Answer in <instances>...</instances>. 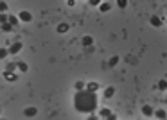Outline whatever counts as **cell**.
Segmentation results:
<instances>
[{
  "instance_id": "6da1fadb",
  "label": "cell",
  "mask_w": 167,
  "mask_h": 120,
  "mask_svg": "<svg viewBox=\"0 0 167 120\" xmlns=\"http://www.w3.org/2000/svg\"><path fill=\"white\" fill-rule=\"evenodd\" d=\"M74 108L81 113H92L97 110V95L90 90H79L74 97Z\"/></svg>"
},
{
  "instance_id": "7a4b0ae2",
  "label": "cell",
  "mask_w": 167,
  "mask_h": 120,
  "mask_svg": "<svg viewBox=\"0 0 167 120\" xmlns=\"http://www.w3.org/2000/svg\"><path fill=\"white\" fill-rule=\"evenodd\" d=\"M99 118H110V120H115V118H117V115H113V113H111V110H108V108H102L101 113H99Z\"/></svg>"
},
{
  "instance_id": "3957f363",
  "label": "cell",
  "mask_w": 167,
  "mask_h": 120,
  "mask_svg": "<svg viewBox=\"0 0 167 120\" xmlns=\"http://www.w3.org/2000/svg\"><path fill=\"white\" fill-rule=\"evenodd\" d=\"M18 20L20 22H31V20H33V15H31L29 11H20V13H18Z\"/></svg>"
},
{
  "instance_id": "277c9868",
  "label": "cell",
  "mask_w": 167,
  "mask_h": 120,
  "mask_svg": "<svg viewBox=\"0 0 167 120\" xmlns=\"http://www.w3.org/2000/svg\"><path fill=\"white\" fill-rule=\"evenodd\" d=\"M20 50H22V41H15L13 45L7 49V52H9V54H18Z\"/></svg>"
},
{
  "instance_id": "5b68a950",
  "label": "cell",
  "mask_w": 167,
  "mask_h": 120,
  "mask_svg": "<svg viewBox=\"0 0 167 120\" xmlns=\"http://www.w3.org/2000/svg\"><path fill=\"white\" fill-rule=\"evenodd\" d=\"M85 88H86V90H90V92H97V90H99V83H95V81H92V83H85Z\"/></svg>"
},
{
  "instance_id": "8992f818",
  "label": "cell",
  "mask_w": 167,
  "mask_h": 120,
  "mask_svg": "<svg viewBox=\"0 0 167 120\" xmlns=\"http://www.w3.org/2000/svg\"><path fill=\"white\" fill-rule=\"evenodd\" d=\"M36 113H38V110H36V108H33V106H31V108H25V111H24V115L25 117H36Z\"/></svg>"
},
{
  "instance_id": "52a82bcc",
  "label": "cell",
  "mask_w": 167,
  "mask_h": 120,
  "mask_svg": "<svg viewBox=\"0 0 167 120\" xmlns=\"http://www.w3.org/2000/svg\"><path fill=\"white\" fill-rule=\"evenodd\" d=\"M113 95H115V88H113V86H108V88H104V97H106V99H111Z\"/></svg>"
},
{
  "instance_id": "ba28073f",
  "label": "cell",
  "mask_w": 167,
  "mask_h": 120,
  "mask_svg": "<svg viewBox=\"0 0 167 120\" xmlns=\"http://www.w3.org/2000/svg\"><path fill=\"white\" fill-rule=\"evenodd\" d=\"M149 24H151L153 27H162V20H160L158 16H151V18H149Z\"/></svg>"
},
{
  "instance_id": "9c48e42d",
  "label": "cell",
  "mask_w": 167,
  "mask_h": 120,
  "mask_svg": "<svg viewBox=\"0 0 167 120\" xmlns=\"http://www.w3.org/2000/svg\"><path fill=\"white\" fill-rule=\"evenodd\" d=\"M153 111H154V110H153L151 106H148V104L142 108V115H144V117H153Z\"/></svg>"
},
{
  "instance_id": "30bf717a",
  "label": "cell",
  "mask_w": 167,
  "mask_h": 120,
  "mask_svg": "<svg viewBox=\"0 0 167 120\" xmlns=\"http://www.w3.org/2000/svg\"><path fill=\"white\" fill-rule=\"evenodd\" d=\"M0 29H2V32H11L15 27L9 24V22H4V24H0Z\"/></svg>"
},
{
  "instance_id": "8fae6325",
  "label": "cell",
  "mask_w": 167,
  "mask_h": 120,
  "mask_svg": "<svg viewBox=\"0 0 167 120\" xmlns=\"http://www.w3.org/2000/svg\"><path fill=\"white\" fill-rule=\"evenodd\" d=\"M97 7L101 9V13H108V11L111 9V4H108V2H101Z\"/></svg>"
},
{
  "instance_id": "7c38bea8",
  "label": "cell",
  "mask_w": 167,
  "mask_h": 120,
  "mask_svg": "<svg viewBox=\"0 0 167 120\" xmlns=\"http://www.w3.org/2000/svg\"><path fill=\"white\" fill-rule=\"evenodd\" d=\"M4 77H6V81H16L18 75L13 74V72H4Z\"/></svg>"
},
{
  "instance_id": "4fadbf2b",
  "label": "cell",
  "mask_w": 167,
  "mask_h": 120,
  "mask_svg": "<svg viewBox=\"0 0 167 120\" xmlns=\"http://www.w3.org/2000/svg\"><path fill=\"white\" fill-rule=\"evenodd\" d=\"M153 115H154L156 118H160V120H162V118H167V113H165L164 110H156V111H153Z\"/></svg>"
},
{
  "instance_id": "5bb4252c",
  "label": "cell",
  "mask_w": 167,
  "mask_h": 120,
  "mask_svg": "<svg viewBox=\"0 0 167 120\" xmlns=\"http://www.w3.org/2000/svg\"><path fill=\"white\" fill-rule=\"evenodd\" d=\"M119 59H120L119 56H113V58H111V59L108 61V67H111V68H113V67H117V63H119Z\"/></svg>"
},
{
  "instance_id": "9a60e30c",
  "label": "cell",
  "mask_w": 167,
  "mask_h": 120,
  "mask_svg": "<svg viewBox=\"0 0 167 120\" xmlns=\"http://www.w3.org/2000/svg\"><path fill=\"white\" fill-rule=\"evenodd\" d=\"M16 68H18L20 72H27V65H25L24 61H18V63H16Z\"/></svg>"
},
{
  "instance_id": "2e32d148",
  "label": "cell",
  "mask_w": 167,
  "mask_h": 120,
  "mask_svg": "<svg viewBox=\"0 0 167 120\" xmlns=\"http://www.w3.org/2000/svg\"><path fill=\"white\" fill-rule=\"evenodd\" d=\"M92 43H93V38L92 36H85V38H83V45H85V47L92 45Z\"/></svg>"
},
{
  "instance_id": "e0dca14e",
  "label": "cell",
  "mask_w": 167,
  "mask_h": 120,
  "mask_svg": "<svg viewBox=\"0 0 167 120\" xmlns=\"http://www.w3.org/2000/svg\"><path fill=\"white\" fill-rule=\"evenodd\" d=\"M70 27L67 25V24H61V25H58V32H59V34H63V32H67Z\"/></svg>"
},
{
  "instance_id": "ac0fdd59",
  "label": "cell",
  "mask_w": 167,
  "mask_h": 120,
  "mask_svg": "<svg viewBox=\"0 0 167 120\" xmlns=\"http://www.w3.org/2000/svg\"><path fill=\"white\" fill-rule=\"evenodd\" d=\"M74 88H76V92H79V90H85V83H83V81H76Z\"/></svg>"
},
{
  "instance_id": "d6986e66",
  "label": "cell",
  "mask_w": 167,
  "mask_h": 120,
  "mask_svg": "<svg viewBox=\"0 0 167 120\" xmlns=\"http://www.w3.org/2000/svg\"><path fill=\"white\" fill-rule=\"evenodd\" d=\"M7 22L15 27V25H18V16H7Z\"/></svg>"
},
{
  "instance_id": "ffe728a7",
  "label": "cell",
  "mask_w": 167,
  "mask_h": 120,
  "mask_svg": "<svg viewBox=\"0 0 167 120\" xmlns=\"http://www.w3.org/2000/svg\"><path fill=\"white\" fill-rule=\"evenodd\" d=\"M158 90H167V81L165 79H162V81H158Z\"/></svg>"
},
{
  "instance_id": "44dd1931",
  "label": "cell",
  "mask_w": 167,
  "mask_h": 120,
  "mask_svg": "<svg viewBox=\"0 0 167 120\" xmlns=\"http://www.w3.org/2000/svg\"><path fill=\"white\" fill-rule=\"evenodd\" d=\"M15 70H16V65H15V63H9V65H7V68H6L4 72H15Z\"/></svg>"
},
{
  "instance_id": "7402d4cb",
  "label": "cell",
  "mask_w": 167,
  "mask_h": 120,
  "mask_svg": "<svg viewBox=\"0 0 167 120\" xmlns=\"http://www.w3.org/2000/svg\"><path fill=\"white\" fill-rule=\"evenodd\" d=\"M101 2H102V0H88V4H90L92 7H97V6H99Z\"/></svg>"
},
{
  "instance_id": "603a6c76",
  "label": "cell",
  "mask_w": 167,
  "mask_h": 120,
  "mask_svg": "<svg viewBox=\"0 0 167 120\" xmlns=\"http://www.w3.org/2000/svg\"><path fill=\"white\" fill-rule=\"evenodd\" d=\"M6 56H9V52H7V49H0V59H4Z\"/></svg>"
},
{
  "instance_id": "cb8c5ba5",
  "label": "cell",
  "mask_w": 167,
  "mask_h": 120,
  "mask_svg": "<svg viewBox=\"0 0 167 120\" xmlns=\"http://www.w3.org/2000/svg\"><path fill=\"white\" fill-rule=\"evenodd\" d=\"M117 4H119V7H120V9H124V7L128 6V0H117Z\"/></svg>"
},
{
  "instance_id": "d4e9b609",
  "label": "cell",
  "mask_w": 167,
  "mask_h": 120,
  "mask_svg": "<svg viewBox=\"0 0 167 120\" xmlns=\"http://www.w3.org/2000/svg\"><path fill=\"white\" fill-rule=\"evenodd\" d=\"M7 11V4L6 2H0V13H6Z\"/></svg>"
},
{
  "instance_id": "484cf974",
  "label": "cell",
  "mask_w": 167,
  "mask_h": 120,
  "mask_svg": "<svg viewBox=\"0 0 167 120\" xmlns=\"http://www.w3.org/2000/svg\"><path fill=\"white\" fill-rule=\"evenodd\" d=\"M4 22H7V15L6 13H0V24H4Z\"/></svg>"
},
{
  "instance_id": "4316f807",
  "label": "cell",
  "mask_w": 167,
  "mask_h": 120,
  "mask_svg": "<svg viewBox=\"0 0 167 120\" xmlns=\"http://www.w3.org/2000/svg\"><path fill=\"white\" fill-rule=\"evenodd\" d=\"M67 4H68V6H70V7H72V6H74V4H76V2H74V0H67Z\"/></svg>"
},
{
  "instance_id": "83f0119b",
  "label": "cell",
  "mask_w": 167,
  "mask_h": 120,
  "mask_svg": "<svg viewBox=\"0 0 167 120\" xmlns=\"http://www.w3.org/2000/svg\"><path fill=\"white\" fill-rule=\"evenodd\" d=\"M0 113H2V110H0Z\"/></svg>"
},
{
  "instance_id": "f1b7e54d",
  "label": "cell",
  "mask_w": 167,
  "mask_h": 120,
  "mask_svg": "<svg viewBox=\"0 0 167 120\" xmlns=\"http://www.w3.org/2000/svg\"><path fill=\"white\" fill-rule=\"evenodd\" d=\"M165 101H167V97H165Z\"/></svg>"
}]
</instances>
